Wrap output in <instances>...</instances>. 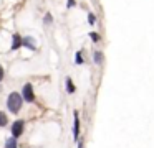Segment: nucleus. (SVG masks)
I'll return each instance as SVG.
<instances>
[{
	"label": "nucleus",
	"instance_id": "obj_1",
	"mask_svg": "<svg viewBox=\"0 0 154 148\" xmlns=\"http://www.w3.org/2000/svg\"><path fill=\"white\" fill-rule=\"evenodd\" d=\"M23 105V99H22L20 92H10L7 97V109L12 114H18Z\"/></svg>",
	"mask_w": 154,
	"mask_h": 148
},
{
	"label": "nucleus",
	"instance_id": "obj_2",
	"mask_svg": "<svg viewBox=\"0 0 154 148\" xmlns=\"http://www.w3.org/2000/svg\"><path fill=\"white\" fill-rule=\"evenodd\" d=\"M22 99L27 102H35V92H33V86L28 82V84L23 86V89H22Z\"/></svg>",
	"mask_w": 154,
	"mask_h": 148
},
{
	"label": "nucleus",
	"instance_id": "obj_3",
	"mask_svg": "<svg viewBox=\"0 0 154 148\" xmlns=\"http://www.w3.org/2000/svg\"><path fill=\"white\" fill-rule=\"evenodd\" d=\"M23 130H25V120H15L14 125H12V137L14 138L22 137Z\"/></svg>",
	"mask_w": 154,
	"mask_h": 148
},
{
	"label": "nucleus",
	"instance_id": "obj_4",
	"mask_svg": "<svg viewBox=\"0 0 154 148\" xmlns=\"http://www.w3.org/2000/svg\"><path fill=\"white\" fill-rule=\"evenodd\" d=\"M75 120H73V138L75 140H80V114H78V110H75L73 114Z\"/></svg>",
	"mask_w": 154,
	"mask_h": 148
},
{
	"label": "nucleus",
	"instance_id": "obj_5",
	"mask_svg": "<svg viewBox=\"0 0 154 148\" xmlns=\"http://www.w3.org/2000/svg\"><path fill=\"white\" fill-rule=\"evenodd\" d=\"M22 46H27L32 51H35L37 49V41H35L33 36H25V38H22Z\"/></svg>",
	"mask_w": 154,
	"mask_h": 148
},
{
	"label": "nucleus",
	"instance_id": "obj_6",
	"mask_svg": "<svg viewBox=\"0 0 154 148\" xmlns=\"http://www.w3.org/2000/svg\"><path fill=\"white\" fill-rule=\"evenodd\" d=\"M20 46H22V36L18 35V33H15V35L12 36V49L15 51V49H18Z\"/></svg>",
	"mask_w": 154,
	"mask_h": 148
},
{
	"label": "nucleus",
	"instance_id": "obj_7",
	"mask_svg": "<svg viewBox=\"0 0 154 148\" xmlns=\"http://www.w3.org/2000/svg\"><path fill=\"white\" fill-rule=\"evenodd\" d=\"M5 148H18V143H17V138L10 137L5 140Z\"/></svg>",
	"mask_w": 154,
	"mask_h": 148
},
{
	"label": "nucleus",
	"instance_id": "obj_8",
	"mask_svg": "<svg viewBox=\"0 0 154 148\" xmlns=\"http://www.w3.org/2000/svg\"><path fill=\"white\" fill-rule=\"evenodd\" d=\"M65 82H66V84H65V86H66V92H68V94H73V92L76 91V87H75L71 77H66V81H65Z\"/></svg>",
	"mask_w": 154,
	"mask_h": 148
},
{
	"label": "nucleus",
	"instance_id": "obj_9",
	"mask_svg": "<svg viewBox=\"0 0 154 148\" xmlns=\"http://www.w3.org/2000/svg\"><path fill=\"white\" fill-rule=\"evenodd\" d=\"M103 53H101V51H94V54H93V61L94 62H96V64L98 66H101V64H103Z\"/></svg>",
	"mask_w": 154,
	"mask_h": 148
},
{
	"label": "nucleus",
	"instance_id": "obj_10",
	"mask_svg": "<svg viewBox=\"0 0 154 148\" xmlns=\"http://www.w3.org/2000/svg\"><path fill=\"white\" fill-rule=\"evenodd\" d=\"M7 123H8V117H7V114H4V112L0 110V127H5Z\"/></svg>",
	"mask_w": 154,
	"mask_h": 148
},
{
	"label": "nucleus",
	"instance_id": "obj_11",
	"mask_svg": "<svg viewBox=\"0 0 154 148\" xmlns=\"http://www.w3.org/2000/svg\"><path fill=\"white\" fill-rule=\"evenodd\" d=\"M75 56H76V58H75V64H78V66L83 64V56H81V51H78Z\"/></svg>",
	"mask_w": 154,
	"mask_h": 148
},
{
	"label": "nucleus",
	"instance_id": "obj_12",
	"mask_svg": "<svg viewBox=\"0 0 154 148\" xmlns=\"http://www.w3.org/2000/svg\"><path fill=\"white\" fill-rule=\"evenodd\" d=\"M90 38H91V39H93V41H94V43H98V41H100V39H101V36H100V35H98V33H94V31H91V33H90Z\"/></svg>",
	"mask_w": 154,
	"mask_h": 148
},
{
	"label": "nucleus",
	"instance_id": "obj_13",
	"mask_svg": "<svg viewBox=\"0 0 154 148\" xmlns=\"http://www.w3.org/2000/svg\"><path fill=\"white\" fill-rule=\"evenodd\" d=\"M88 23H90L91 26H93L94 23H96V18H94V13H90V15H88Z\"/></svg>",
	"mask_w": 154,
	"mask_h": 148
},
{
	"label": "nucleus",
	"instance_id": "obj_14",
	"mask_svg": "<svg viewBox=\"0 0 154 148\" xmlns=\"http://www.w3.org/2000/svg\"><path fill=\"white\" fill-rule=\"evenodd\" d=\"M51 22H53V18H51V13L48 12L47 15H45V23H47V25H50Z\"/></svg>",
	"mask_w": 154,
	"mask_h": 148
},
{
	"label": "nucleus",
	"instance_id": "obj_15",
	"mask_svg": "<svg viewBox=\"0 0 154 148\" xmlns=\"http://www.w3.org/2000/svg\"><path fill=\"white\" fill-rule=\"evenodd\" d=\"M75 5H76V2H75V0H68V3H66L68 8H70V7H75Z\"/></svg>",
	"mask_w": 154,
	"mask_h": 148
},
{
	"label": "nucleus",
	"instance_id": "obj_16",
	"mask_svg": "<svg viewBox=\"0 0 154 148\" xmlns=\"http://www.w3.org/2000/svg\"><path fill=\"white\" fill-rule=\"evenodd\" d=\"M4 76H5V72H4V68L0 66V81H4Z\"/></svg>",
	"mask_w": 154,
	"mask_h": 148
},
{
	"label": "nucleus",
	"instance_id": "obj_17",
	"mask_svg": "<svg viewBox=\"0 0 154 148\" xmlns=\"http://www.w3.org/2000/svg\"><path fill=\"white\" fill-rule=\"evenodd\" d=\"M78 148H83V141L81 140H78Z\"/></svg>",
	"mask_w": 154,
	"mask_h": 148
}]
</instances>
